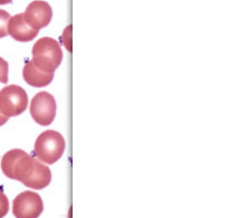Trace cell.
<instances>
[{
	"mask_svg": "<svg viewBox=\"0 0 251 218\" xmlns=\"http://www.w3.org/2000/svg\"><path fill=\"white\" fill-rule=\"evenodd\" d=\"M8 34L13 39L21 42L32 40L38 34V30L31 28L24 19V13L17 14L10 18L8 22Z\"/></svg>",
	"mask_w": 251,
	"mask_h": 218,
	"instance_id": "cell-8",
	"label": "cell"
},
{
	"mask_svg": "<svg viewBox=\"0 0 251 218\" xmlns=\"http://www.w3.org/2000/svg\"><path fill=\"white\" fill-rule=\"evenodd\" d=\"M65 150V140L63 136L54 130L42 132L34 144V153L37 158L47 164L57 161Z\"/></svg>",
	"mask_w": 251,
	"mask_h": 218,
	"instance_id": "cell-3",
	"label": "cell"
},
{
	"mask_svg": "<svg viewBox=\"0 0 251 218\" xmlns=\"http://www.w3.org/2000/svg\"><path fill=\"white\" fill-rule=\"evenodd\" d=\"M10 18L8 12L0 9V38L8 35V22Z\"/></svg>",
	"mask_w": 251,
	"mask_h": 218,
	"instance_id": "cell-10",
	"label": "cell"
},
{
	"mask_svg": "<svg viewBox=\"0 0 251 218\" xmlns=\"http://www.w3.org/2000/svg\"><path fill=\"white\" fill-rule=\"evenodd\" d=\"M25 22L33 29H40L50 22L52 19V9L50 5L41 0L32 1L24 13Z\"/></svg>",
	"mask_w": 251,
	"mask_h": 218,
	"instance_id": "cell-7",
	"label": "cell"
},
{
	"mask_svg": "<svg viewBox=\"0 0 251 218\" xmlns=\"http://www.w3.org/2000/svg\"><path fill=\"white\" fill-rule=\"evenodd\" d=\"M1 169L8 178L34 190L45 188L51 181L49 167L20 149H13L3 155Z\"/></svg>",
	"mask_w": 251,
	"mask_h": 218,
	"instance_id": "cell-1",
	"label": "cell"
},
{
	"mask_svg": "<svg viewBox=\"0 0 251 218\" xmlns=\"http://www.w3.org/2000/svg\"><path fill=\"white\" fill-rule=\"evenodd\" d=\"M8 119H9V117L3 115V114L0 112V126H1V125H4V124L8 121Z\"/></svg>",
	"mask_w": 251,
	"mask_h": 218,
	"instance_id": "cell-14",
	"label": "cell"
},
{
	"mask_svg": "<svg viewBox=\"0 0 251 218\" xmlns=\"http://www.w3.org/2000/svg\"><path fill=\"white\" fill-rule=\"evenodd\" d=\"M25 81L33 87L47 86L53 79L54 72H45L37 68L32 61L27 62L23 69Z\"/></svg>",
	"mask_w": 251,
	"mask_h": 218,
	"instance_id": "cell-9",
	"label": "cell"
},
{
	"mask_svg": "<svg viewBox=\"0 0 251 218\" xmlns=\"http://www.w3.org/2000/svg\"><path fill=\"white\" fill-rule=\"evenodd\" d=\"M63 53L59 43L50 37L40 38L32 48L34 65L45 72H54L62 62Z\"/></svg>",
	"mask_w": 251,
	"mask_h": 218,
	"instance_id": "cell-2",
	"label": "cell"
},
{
	"mask_svg": "<svg viewBox=\"0 0 251 218\" xmlns=\"http://www.w3.org/2000/svg\"><path fill=\"white\" fill-rule=\"evenodd\" d=\"M12 0H0V5H4V4H8L11 3Z\"/></svg>",
	"mask_w": 251,
	"mask_h": 218,
	"instance_id": "cell-15",
	"label": "cell"
},
{
	"mask_svg": "<svg viewBox=\"0 0 251 218\" xmlns=\"http://www.w3.org/2000/svg\"><path fill=\"white\" fill-rule=\"evenodd\" d=\"M26 92L20 86L12 84L0 90V112L7 116H17L27 108Z\"/></svg>",
	"mask_w": 251,
	"mask_h": 218,
	"instance_id": "cell-4",
	"label": "cell"
},
{
	"mask_svg": "<svg viewBox=\"0 0 251 218\" xmlns=\"http://www.w3.org/2000/svg\"><path fill=\"white\" fill-rule=\"evenodd\" d=\"M8 63L0 57V82L6 84L8 82Z\"/></svg>",
	"mask_w": 251,
	"mask_h": 218,
	"instance_id": "cell-12",
	"label": "cell"
},
{
	"mask_svg": "<svg viewBox=\"0 0 251 218\" xmlns=\"http://www.w3.org/2000/svg\"><path fill=\"white\" fill-rule=\"evenodd\" d=\"M42 211V199L34 192L25 191L13 200V214L16 218H38Z\"/></svg>",
	"mask_w": 251,
	"mask_h": 218,
	"instance_id": "cell-6",
	"label": "cell"
},
{
	"mask_svg": "<svg viewBox=\"0 0 251 218\" xmlns=\"http://www.w3.org/2000/svg\"><path fill=\"white\" fill-rule=\"evenodd\" d=\"M9 211V200L0 189V218H3Z\"/></svg>",
	"mask_w": 251,
	"mask_h": 218,
	"instance_id": "cell-11",
	"label": "cell"
},
{
	"mask_svg": "<svg viewBox=\"0 0 251 218\" xmlns=\"http://www.w3.org/2000/svg\"><path fill=\"white\" fill-rule=\"evenodd\" d=\"M63 42L66 48L72 52V25L68 26L63 34Z\"/></svg>",
	"mask_w": 251,
	"mask_h": 218,
	"instance_id": "cell-13",
	"label": "cell"
},
{
	"mask_svg": "<svg viewBox=\"0 0 251 218\" xmlns=\"http://www.w3.org/2000/svg\"><path fill=\"white\" fill-rule=\"evenodd\" d=\"M29 111L36 123L47 126L52 123L56 114V102L48 92L37 93L30 102Z\"/></svg>",
	"mask_w": 251,
	"mask_h": 218,
	"instance_id": "cell-5",
	"label": "cell"
}]
</instances>
